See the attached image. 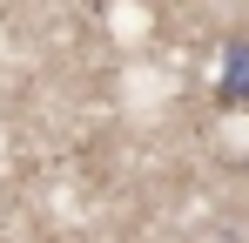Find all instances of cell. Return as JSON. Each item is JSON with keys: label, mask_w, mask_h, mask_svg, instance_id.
<instances>
[{"label": "cell", "mask_w": 249, "mask_h": 243, "mask_svg": "<svg viewBox=\"0 0 249 243\" xmlns=\"http://www.w3.org/2000/svg\"><path fill=\"white\" fill-rule=\"evenodd\" d=\"M215 101H222V108H243V101H249V40H229V54H222V88H215Z\"/></svg>", "instance_id": "cell-1"}]
</instances>
